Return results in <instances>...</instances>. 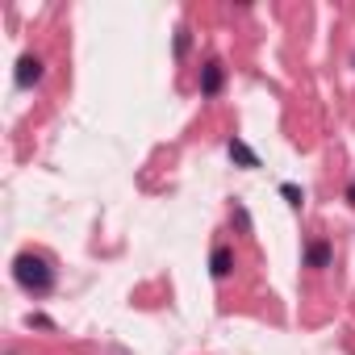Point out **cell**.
I'll use <instances>...</instances> for the list:
<instances>
[{
  "instance_id": "obj_7",
  "label": "cell",
  "mask_w": 355,
  "mask_h": 355,
  "mask_svg": "<svg viewBox=\"0 0 355 355\" xmlns=\"http://www.w3.org/2000/svg\"><path fill=\"white\" fill-rule=\"evenodd\" d=\"M280 193H284L288 205H301V189H297V184H280Z\"/></svg>"
},
{
  "instance_id": "obj_3",
  "label": "cell",
  "mask_w": 355,
  "mask_h": 355,
  "mask_svg": "<svg viewBox=\"0 0 355 355\" xmlns=\"http://www.w3.org/2000/svg\"><path fill=\"white\" fill-rule=\"evenodd\" d=\"M222 80H226L222 63H205V71H201V96H218L222 92Z\"/></svg>"
},
{
  "instance_id": "obj_8",
  "label": "cell",
  "mask_w": 355,
  "mask_h": 355,
  "mask_svg": "<svg viewBox=\"0 0 355 355\" xmlns=\"http://www.w3.org/2000/svg\"><path fill=\"white\" fill-rule=\"evenodd\" d=\"M175 55H189V30H180V38H175Z\"/></svg>"
},
{
  "instance_id": "obj_4",
  "label": "cell",
  "mask_w": 355,
  "mask_h": 355,
  "mask_svg": "<svg viewBox=\"0 0 355 355\" xmlns=\"http://www.w3.org/2000/svg\"><path fill=\"white\" fill-rule=\"evenodd\" d=\"M226 150H230V159H234V163H243V167H259V155H255L243 138H230V142H226Z\"/></svg>"
},
{
  "instance_id": "obj_1",
  "label": "cell",
  "mask_w": 355,
  "mask_h": 355,
  "mask_svg": "<svg viewBox=\"0 0 355 355\" xmlns=\"http://www.w3.org/2000/svg\"><path fill=\"white\" fill-rule=\"evenodd\" d=\"M13 280H17L26 293H34V297H42V293L55 288V272H51V263H46L42 255H30V251L13 259Z\"/></svg>"
},
{
  "instance_id": "obj_2",
  "label": "cell",
  "mask_w": 355,
  "mask_h": 355,
  "mask_svg": "<svg viewBox=\"0 0 355 355\" xmlns=\"http://www.w3.org/2000/svg\"><path fill=\"white\" fill-rule=\"evenodd\" d=\"M13 80H17V88L38 84V80H42V59H38V55H21V59H17V76H13Z\"/></svg>"
},
{
  "instance_id": "obj_6",
  "label": "cell",
  "mask_w": 355,
  "mask_h": 355,
  "mask_svg": "<svg viewBox=\"0 0 355 355\" xmlns=\"http://www.w3.org/2000/svg\"><path fill=\"white\" fill-rule=\"evenodd\" d=\"M209 268H214V276H218V280H226V276H230V268H234L230 247H218V251H214V259H209Z\"/></svg>"
},
{
  "instance_id": "obj_5",
  "label": "cell",
  "mask_w": 355,
  "mask_h": 355,
  "mask_svg": "<svg viewBox=\"0 0 355 355\" xmlns=\"http://www.w3.org/2000/svg\"><path fill=\"white\" fill-rule=\"evenodd\" d=\"M305 263H309V268H330V243H322V239L309 243V247H305Z\"/></svg>"
}]
</instances>
